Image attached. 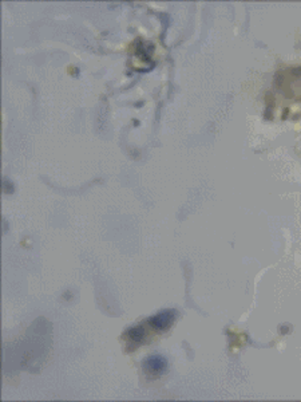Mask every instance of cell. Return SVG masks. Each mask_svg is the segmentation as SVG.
Segmentation results:
<instances>
[{"label":"cell","instance_id":"7a4b0ae2","mask_svg":"<svg viewBox=\"0 0 301 402\" xmlns=\"http://www.w3.org/2000/svg\"><path fill=\"white\" fill-rule=\"evenodd\" d=\"M172 322H173V312L172 311H165V312H160L158 315H156V317L150 321V325L157 330H165L172 325Z\"/></svg>","mask_w":301,"mask_h":402},{"label":"cell","instance_id":"3957f363","mask_svg":"<svg viewBox=\"0 0 301 402\" xmlns=\"http://www.w3.org/2000/svg\"><path fill=\"white\" fill-rule=\"evenodd\" d=\"M129 337L130 339L134 342L143 341V338H145V330H143V327H135V329H131L129 331Z\"/></svg>","mask_w":301,"mask_h":402},{"label":"cell","instance_id":"6da1fadb","mask_svg":"<svg viewBox=\"0 0 301 402\" xmlns=\"http://www.w3.org/2000/svg\"><path fill=\"white\" fill-rule=\"evenodd\" d=\"M165 368H166V360L160 355L149 356L145 361V369L153 374H160V373L164 372Z\"/></svg>","mask_w":301,"mask_h":402}]
</instances>
